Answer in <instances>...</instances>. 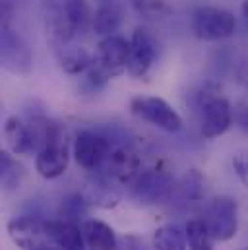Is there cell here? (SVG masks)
Masks as SVG:
<instances>
[{"instance_id": "obj_25", "label": "cell", "mask_w": 248, "mask_h": 250, "mask_svg": "<svg viewBox=\"0 0 248 250\" xmlns=\"http://www.w3.org/2000/svg\"><path fill=\"white\" fill-rule=\"evenodd\" d=\"M85 204H87V200L83 196H80V194L66 198V202H62V215H64L62 219L76 221L80 215L85 213Z\"/></svg>"}, {"instance_id": "obj_30", "label": "cell", "mask_w": 248, "mask_h": 250, "mask_svg": "<svg viewBox=\"0 0 248 250\" xmlns=\"http://www.w3.org/2000/svg\"><path fill=\"white\" fill-rule=\"evenodd\" d=\"M33 250H61V249H53V247H47V245H41V247H37V249Z\"/></svg>"}, {"instance_id": "obj_32", "label": "cell", "mask_w": 248, "mask_h": 250, "mask_svg": "<svg viewBox=\"0 0 248 250\" xmlns=\"http://www.w3.org/2000/svg\"><path fill=\"white\" fill-rule=\"evenodd\" d=\"M247 250H248V249H247Z\"/></svg>"}, {"instance_id": "obj_3", "label": "cell", "mask_w": 248, "mask_h": 250, "mask_svg": "<svg viewBox=\"0 0 248 250\" xmlns=\"http://www.w3.org/2000/svg\"><path fill=\"white\" fill-rule=\"evenodd\" d=\"M192 31L200 41H223L235 35L237 18L227 8L200 6L192 16Z\"/></svg>"}, {"instance_id": "obj_14", "label": "cell", "mask_w": 248, "mask_h": 250, "mask_svg": "<svg viewBox=\"0 0 248 250\" xmlns=\"http://www.w3.org/2000/svg\"><path fill=\"white\" fill-rule=\"evenodd\" d=\"M47 237L61 250H87L82 225L70 219L47 221Z\"/></svg>"}, {"instance_id": "obj_10", "label": "cell", "mask_w": 248, "mask_h": 250, "mask_svg": "<svg viewBox=\"0 0 248 250\" xmlns=\"http://www.w3.org/2000/svg\"><path fill=\"white\" fill-rule=\"evenodd\" d=\"M105 177H109L113 183L119 185H132L138 175L142 173V161L136 155V151L126 144V146H117L113 147L107 163L103 165L101 171Z\"/></svg>"}, {"instance_id": "obj_16", "label": "cell", "mask_w": 248, "mask_h": 250, "mask_svg": "<svg viewBox=\"0 0 248 250\" xmlns=\"http://www.w3.org/2000/svg\"><path fill=\"white\" fill-rule=\"evenodd\" d=\"M4 138H6L8 149L14 155H31V153H35V140H33L31 128L21 119H18V117L6 119Z\"/></svg>"}, {"instance_id": "obj_19", "label": "cell", "mask_w": 248, "mask_h": 250, "mask_svg": "<svg viewBox=\"0 0 248 250\" xmlns=\"http://www.w3.org/2000/svg\"><path fill=\"white\" fill-rule=\"evenodd\" d=\"M153 247L155 250H186V229L179 227L177 223H165L157 227L153 233Z\"/></svg>"}, {"instance_id": "obj_1", "label": "cell", "mask_w": 248, "mask_h": 250, "mask_svg": "<svg viewBox=\"0 0 248 250\" xmlns=\"http://www.w3.org/2000/svg\"><path fill=\"white\" fill-rule=\"evenodd\" d=\"M45 14L53 45L76 41L89 21H93L87 0H45Z\"/></svg>"}, {"instance_id": "obj_17", "label": "cell", "mask_w": 248, "mask_h": 250, "mask_svg": "<svg viewBox=\"0 0 248 250\" xmlns=\"http://www.w3.org/2000/svg\"><path fill=\"white\" fill-rule=\"evenodd\" d=\"M83 239L87 250H117L119 249V239L117 233L111 225L99 219H85L82 223Z\"/></svg>"}, {"instance_id": "obj_29", "label": "cell", "mask_w": 248, "mask_h": 250, "mask_svg": "<svg viewBox=\"0 0 248 250\" xmlns=\"http://www.w3.org/2000/svg\"><path fill=\"white\" fill-rule=\"evenodd\" d=\"M243 16H245V20H247V23H248V0L243 2Z\"/></svg>"}, {"instance_id": "obj_11", "label": "cell", "mask_w": 248, "mask_h": 250, "mask_svg": "<svg viewBox=\"0 0 248 250\" xmlns=\"http://www.w3.org/2000/svg\"><path fill=\"white\" fill-rule=\"evenodd\" d=\"M68 163H70V149H68L66 134L55 138L35 153V169L47 181L62 177L68 169Z\"/></svg>"}, {"instance_id": "obj_23", "label": "cell", "mask_w": 248, "mask_h": 250, "mask_svg": "<svg viewBox=\"0 0 248 250\" xmlns=\"http://www.w3.org/2000/svg\"><path fill=\"white\" fill-rule=\"evenodd\" d=\"M134 10L145 20H163L173 12L171 0H130Z\"/></svg>"}, {"instance_id": "obj_7", "label": "cell", "mask_w": 248, "mask_h": 250, "mask_svg": "<svg viewBox=\"0 0 248 250\" xmlns=\"http://www.w3.org/2000/svg\"><path fill=\"white\" fill-rule=\"evenodd\" d=\"M206 223L215 241H231L239 231V204L231 196H219L211 200L206 211Z\"/></svg>"}, {"instance_id": "obj_28", "label": "cell", "mask_w": 248, "mask_h": 250, "mask_svg": "<svg viewBox=\"0 0 248 250\" xmlns=\"http://www.w3.org/2000/svg\"><path fill=\"white\" fill-rule=\"evenodd\" d=\"M237 121H239V126L248 134V107H243V109L237 113Z\"/></svg>"}, {"instance_id": "obj_6", "label": "cell", "mask_w": 248, "mask_h": 250, "mask_svg": "<svg viewBox=\"0 0 248 250\" xmlns=\"http://www.w3.org/2000/svg\"><path fill=\"white\" fill-rule=\"evenodd\" d=\"M130 41V53H128V68L126 72L132 78H145L159 55V43L155 35L145 27H136L132 31Z\"/></svg>"}, {"instance_id": "obj_24", "label": "cell", "mask_w": 248, "mask_h": 250, "mask_svg": "<svg viewBox=\"0 0 248 250\" xmlns=\"http://www.w3.org/2000/svg\"><path fill=\"white\" fill-rule=\"evenodd\" d=\"M181 190L185 194V198L192 202H202L206 198V179L198 169H190L186 171L183 181H181Z\"/></svg>"}, {"instance_id": "obj_21", "label": "cell", "mask_w": 248, "mask_h": 250, "mask_svg": "<svg viewBox=\"0 0 248 250\" xmlns=\"http://www.w3.org/2000/svg\"><path fill=\"white\" fill-rule=\"evenodd\" d=\"M185 229L190 250H213L215 237L211 235L206 219H190L185 225Z\"/></svg>"}, {"instance_id": "obj_20", "label": "cell", "mask_w": 248, "mask_h": 250, "mask_svg": "<svg viewBox=\"0 0 248 250\" xmlns=\"http://www.w3.org/2000/svg\"><path fill=\"white\" fill-rule=\"evenodd\" d=\"M111 185H113V181L109 177H105L103 173H99V179L89 185L87 194L83 198L87 200V204H95L101 208H113L119 202V194H117L115 187H111Z\"/></svg>"}, {"instance_id": "obj_15", "label": "cell", "mask_w": 248, "mask_h": 250, "mask_svg": "<svg viewBox=\"0 0 248 250\" xmlns=\"http://www.w3.org/2000/svg\"><path fill=\"white\" fill-rule=\"evenodd\" d=\"M55 49V55H57V61L59 66L66 74L70 76H78V74H83L91 68L93 64V57L89 55V51L78 43H61V45H53Z\"/></svg>"}, {"instance_id": "obj_18", "label": "cell", "mask_w": 248, "mask_h": 250, "mask_svg": "<svg viewBox=\"0 0 248 250\" xmlns=\"http://www.w3.org/2000/svg\"><path fill=\"white\" fill-rule=\"evenodd\" d=\"M121 23H123V10L119 8V4H101L93 14L91 29L99 37H109V35H117L115 31L121 27Z\"/></svg>"}, {"instance_id": "obj_9", "label": "cell", "mask_w": 248, "mask_h": 250, "mask_svg": "<svg viewBox=\"0 0 248 250\" xmlns=\"http://www.w3.org/2000/svg\"><path fill=\"white\" fill-rule=\"evenodd\" d=\"M175 181L163 169H147L138 175V179L130 185L132 198L142 206H155L165 202L173 194Z\"/></svg>"}, {"instance_id": "obj_12", "label": "cell", "mask_w": 248, "mask_h": 250, "mask_svg": "<svg viewBox=\"0 0 248 250\" xmlns=\"http://www.w3.org/2000/svg\"><path fill=\"white\" fill-rule=\"evenodd\" d=\"M8 233L12 241L23 250H33L43 245V239L47 237V221L39 215H20L10 219Z\"/></svg>"}, {"instance_id": "obj_4", "label": "cell", "mask_w": 248, "mask_h": 250, "mask_svg": "<svg viewBox=\"0 0 248 250\" xmlns=\"http://www.w3.org/2000/svg\"><path fill=\"white\" fill-rule=\"evenodd\" d=\"M113 151V142L109 136L93 132V130H82L78 132L74 146H72V157L78 163V167L85 171H101L107 163L109 155Z\"/></svg>"}, {"instance_id": "obj_26", "label": "cell", "mask_w": 248, "mask_h": 250, "mask_svg": "<svg viewBox=\"0 0 248 250\" xmlns=\"http://www.w3.org/2000/svg\"><path fill=\"white\" fill-rule=\"evenodd\" d=\"M117 250H149L145 247V243L136 237V235H126L119 241V249Z\"/></svg>"}, {"instance_id": "obj_2", "label": "cell", "mask_w": 248, "mask_h": 250, "mask_svg": "<svg viewBox=\"0 0 248 250\" xmlns=\"http://www.w3.org/2000/svg\"><path fill=\"white\" fill-rule=\"evenodd\" d=\"M128 53H130V41H126L124 37L121 35L103 37L97 45L93 64L87 72V82L95 87H101L109 80L124 74L128 68Z\"/></svg>"}, {"instance_id": "obj_8", "label": "cell", "mask_w": 248, "mask_h": 250, "mask_svg": "<svg viewBox=\"0 0 248 250\" xmlns=\"http://www.w3.org/2000/svg\"><path fill=\"white\" fill-rule=\"evenodd\" d=\"M132 113L149 123L151 126H157L165 132H179L183 128V119L181 115L161 97H134L130 103Z\"/></svg>"}, {"instance_id": "obj_22", "label": "cell", "mask_w": 248, "mask_h": 250, "mask_svg": "<svg viewBox=\"0 0 248 250\" xmlns=\"http://www.w3.org/2000/svg\"><path fill=\"white\" fill-rule=\"evenodd\" d=\"M0 181H2V188L6 192L18 190L23 181V167L8 151L0 153Z\"/></svg>"}, {"instance_id": "obj_31", "label": "cell", "mask_w": 248, "mask_h": 250, "mask_svg": "<svg viewBox=\"0 0 248 250\" xmlns=\"http://www.w3.org/2000/svg\"><path fill=\"white\" fill-rule=\"evenodd\" d=\"M99 2V6L101 4H117V0H97Z\"/></svg>"}, {"instance_id": "obj_5", "label": "cell", "mask_w": 248, "mask_h": 250, "mask_svg": "<svg viewBox=\"0 0 248 250\" xmlns=\"http://www.w3.org/2000/svg\"><path fill=\"white\" fill-rule=\"evenodd\" d=\"M0 62L10 74L25 76L33 68V55L25 39L10 25L2 23L0 31Z\"/></svg>"}, {"instance_id": "obj_13", "label": "cell", "mask_w": 248, "mask_h": 250, "mask_svg": "<svg viewBox=\"0 0 248 250\" xmlns=\"http://www.w3.org/2000/svg\"><path fill=\"white\" fill-rule=\"evenodd\" d=\"M233 125V109L225 97H211L202 109V136L207 140L223 136Z\"/></svg>"}, {"instance_id": "obj_27", "label": "cell", "mask_w": 248, "mask_h": 250, "mask_svg": "<svg viewBox=\"0 0 248 250\" xmlns=\"http://www.w3.org/2000/svg\"><path fill=\"white\" fill-rule=\"evenodd\" d=\"M233 167L243 183H248V153H237L233 157Z\"/></svg>"}]
</instances>
